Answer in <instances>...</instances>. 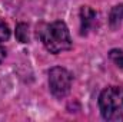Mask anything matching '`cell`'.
Listing matches in <instances>:
<instances>
[{"label":"cell","instance_id":"obj_6","mask_svg":"<svg viewBox=\"0 0 123 122\" xmlns=\"http://www.w3.org/2000/svg\"><path fill=\"white\" fill-rule=\"evenodd\" d=\"M16 37L22 43H27L29 42V26L26 23H19L17 25V27H16Z\"/></svg>","mask_w":123,"mask_h":122},{"label":"cell","instance_id":"obj_1","mask_svg":"<svg viewBox=\"0 0 123 122\" xmlns=\"http://www.w3.org/2000/svg\"><path fill=\"white\" fill-rule=\"evenodd\" d=\"M40 39L44 47L50 53H62L64 50L72 49V37L66 23L56 20L50 25H46L43 30H40Z\"/></svg>","mask_w":123,"mask_h":122},{"label":"cell","instance_id":"obj_7","mask_svg":"<svg viewBox=\"0 0 123 122\" xmlns=\"http://www.w3.org/2000/svg\"><path fill=\"white\" fill-rule=\"evenodd\" d=\"M9 37H10V29H9L7 23H4L0 19V43L9 40Z\"/></svg>","mask_w":123,"mask_h":122},{"label":"cell","instance_id":"obj_3","mask_svg":"<svg viewBox=\"0 0 123 122\" xmlns=\"http://www.w3.org/2000/svg\"><path fill=\"white\" fill-rule=\"evenodd\" d=\"M72 73L60 66H55L49 70V89L53 96L56 98H64L72 88Z\"/></svg>","mask_w":123,"mask_h":122},{"label":"cell","instance_id":"obj_4","mask_svg":"<svg viewBox=\"0 0 123 122\" xmlns=\"http://www.w3.org/2000/svg\"><path fill=\"white\" fill-rule=\"evenodd\" d=\"M97 13L89 6H83L80 9V33L87 34L89 32L97 26Z\"/></svg>","mask_w":123,"mask_h":122},{"label":"cell","instance_id":"obj_5","mask_svg":"<svg viewBox=\"0 0 123 122\" xmlns=\"http://www.w3.org/2000/svg\"><path fill=\"white\" fill-rule=\"evenodd\" d=\"M109 22H110V26L112 27H117L123 22V3L115 6L112 9L110 16H109Z\"/></svg>","mask_w":123,"mask_h":122},{"label":"cell","instance_id":"obj_9","mask_svg":"<svg viewBox=\"0 0 123 122\" xmlns=\"http://www.w3.org/2000/svg\"><path fill=\"white\" fill-rule=\"evenodd\" d=\"M4 56H6V52H4V49H3V47H0V63H1L3 59H4Z\"/></svg>","mask_w":123,"mask_h":122},{"label":"cell","instance_id":"obj_2","mask_svg":"<svg viewBox=\"0 0 123 122\" xmlns=\"http://www.w3.org/2000/svg\"><path fill=\"white\" fill-rule=\"evenodd\" d=\"M100 114L106 121H123V88L109 86L99 96Z\"/></svg>","mask_w":123,"mask_h":122},{"label":"cell","instance_id":"obj_8","mask_svg":"<svg viewBox=\"0 0 123 122\" xmlns=\"http://www.w3.org/2000/svg\"><path fill=\"white\" fill-rule=\"evenodd\" d=\"M110 59L115 62L117 66H120V68H123V52L122 50H112L110 52Z\"/></svg>","mask_w":123,"mask_h":122}]
</instances>
